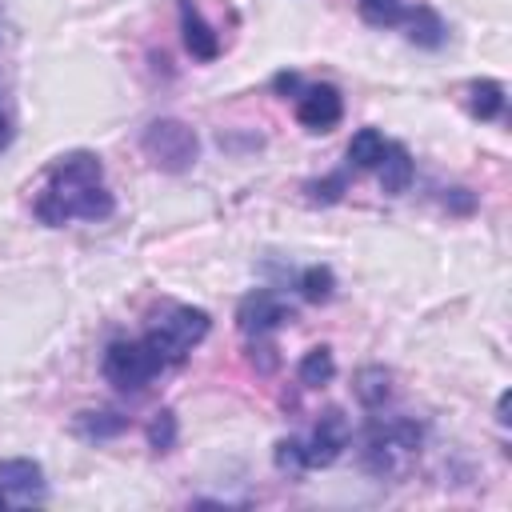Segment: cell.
Listing matches in <instances>:
<instances>
[{
  "label": "cell",
  "instance_id": "11",
  "mask_svg": "<svg viewBox=\"0 0 512 512\" xmlns=\"http://www.w3.org/2000/svg\"><path fill=\"white\" fill-rule=\"evenodd\" d=\"M128 432V416L116 408H84L72 416V436H80L84 444H104Z\"/></svg>",
  "mask_w": 512,
  "mask_h": 512
},
{
  "label": "cell",
  "instance_id": "10",
  "mask_svg": "<svg viewBox=\"0 0 512 512\" xmlns=\"http://www.w3.org/2000/svg\"><path fill=\"white\" fill-rule=\"evenodd\" d=\"M180 32H184V48H188V56L192 60H216L220 56V36H216V28L200 16V8L192 4V0H180Z\"/></svg>",
  "mask_w": 512,
  "mask_h": 512
},
{
  "label": "cell",
  "instance_id": "4",
  "mask_svg": "<svg viewBox=\"0 0 512 512\" xmlns=\"http://www.w3.org/2000/svg\"><path fill=\"white\" fill-rule=\"evenodd\" d=\"M140 148H144V156L160 172H172V176L188 172L200 160V136H196V128L184 124V120H176V116L152 120L144 128V136H140Z\"/></svg>",
  "mask_w": 512,
  "mask_h": 512
},
{
  "label": "cell",
  "instance_id": "19",
  "mask_svg": "<svg viewBox=\"0 0 512 512\" xmlns=\"http://www.w3.org/2000/svg\"><path fill=\"white\" fill-rule=\"evenodd\" d=\"M176 436H180L176 412H172V408H160V412H152V420H148V448L164 456V452H172V448H176Z\"/></svg>",
  "mask_w": 512,
  "mask_h": 512
},
{
  "label": "cell",
  "instance_id": "12",
  "mask_svg": "<svg viewBox=\"0 0 512 512\" xmlns=\"http://www.w3.org/2000/svg\"><path fill=\"white\" fill-rule=\"evenodd\" d=\"M404 36L416 44V48H428V52H436V48H444V40H448V24L440 20V12L436 8H428V4H416V8H404Z\"/></svg>",
  "mask_w": 512,
  "mask_h": 512
},
{
  "label": "cell",
  "instance_id": "24",
  "mask_svg": "<svg viewBox=\"0 0 512 512\" xmlns=\"http://www.w3.org/2000/svg\"><path fill=\"white\" fill-rule=\"evenodd\" d=\"M12 144V120H8V112H4V104H0V152Z\"/></svg>",
  "mask_w": 512,
  "mask_h": 512
},
{
  "label": "cell",
  "instance_id": "21",
  "mask_svg": "<svg viewBox=\"0 0 512 512\" xmlns=\"http://www.w3.org/2000/svg\"><path fill=\"white\" fill-rule=\"evenodd\" d=\"M344 188H348L344 172H332V176H324V180H308V184H304L308 204H336V200L344 196Z\"/></svg>",
  "mask_w": 512,
  "mask_h": 512
},
{
  "label": "cell",
  "instance_id": "9",
  "mask_svg": "<svg viewBox=\"0 0 512 512\" xmlns=\"http://www.w3.org/2000/svg\"><path fill=\"white\" fill-rule=\"evenodd\" d=\"M344 116V100H340V88L332 84H308L296 92V120L308 128V132H332Z\"/></svg>",
  "mask_w": 512,
  "mask_h": 512
},
{
  "label": "cell",
  "instance_id": "8",
  "mask_svg": "<svg viewBox=\"0 0 512 512\" xmlns=\"http://www.w3.org/2000/svg\"><path fill=\"white\" fill-rule=\"evenodd\" d=\"M0 492L8 504H44L48 500V480L44 468L28 456H8L0 460Z\"/></svg>",
  "mask_w": 512,
  "mask_h": 512
},
{
  "label": "cell",
  "instance_id": "6",
  "mask_svg": "<svg viewBox=\"0 0 512 512\" xmlns=\"http://www.w3.org/2000/svg\"><path fill=\"white\" fill-rule=\"evenodd\" d=\"M292 320H296V312L276 288H256L236 304V328L248 340H264V336H272L276 328H284Z\"/></svg>",
  "mask_w": 512,
  "mask_h": 512
},
{
  "label": "cell",
  "instance_id": "26",
  "mask_svg": "<svg viewBox=\"0 0 512 512\" xmlns=\"http://www.w3.org/2000/svg\"><path fill=\"white\" fill-rule=\"evenodd\" d=\"M0 508H8V496H4V492H0Z\"/></svg>",
  "mask_w": 512,
  "mask_h": 512
},
{
  "label": "cell",
  "instance_id": "17",
  "mask_svg": "<svg viewBox=\"0 0 512 512\" xmlns=\"http://www.w3.org/2000/svg\"><path fill=\"white\" fill-rule=\"evenodd\" d=\"M356 400L364 404V408H380L388 396H392V372L388 368H380V364H364L360 372H356Z\"/></svg>",
  "mask_w": 512,
  "mask_h": 512
},
{
  "label": "cell",
  "instance_id": "22",
  "mask_svg": "<svg viewBox=\"0 0 512 512\" xmlns=\"http://www.w3.org/2000/svg\"><path fill=\"white\" fill-rule=\"evenodd\" d=\"M276 468H280V472H288V476L308 472V464H304V440H296V436L276 440Z\"/></svg>",
  "mask_w": 512,
  "mask_h": 512
},
{
  "label": "cell",
  "instance_id": "25",
  "mask_svg": "<svg viewBox=\"0 0 512 512\" xmlns=\"http://www.w3.org/2000/svg\"><path fill=\"white\" fill-rule=\"evenodd\" d=\"M496 420H500V428H508V392H500V400H496Z\"/></svg>",
  "mask_w": 512,
  "mask_h": 512
},
{
  "label": "cell",
  "instance_id": "7",
  "mask_svg": "<svg viewBox=\"0 0 512 512\" xmlns=\"http://www.w3.org/2000/svg\"><path fill=\"white\" fill-rule=\"evenodd\" d=\"M348 440H352V424H348L344 408H324L320 420H316V428H312V436L304 440V464H308V468H328V464H336V460L344 456Z\"/></svg>",
  "mask_w": 512,
  "mask_h": 512
},
{
  "label": "cell",
  "instance_id": "1",
  "mask_svg": "<svg viewBox=\"0 0 512 512\" xmlns=\"http://www.w3.org/2000/svg\"><path fill=\"white\" fill-rule=\"evenodd\" d=\"M112 208L116 200L104 188V164L88 148L56 156L44 172V192L32 204L36 220L48 228H64L68 220H108Z\"/></svg>",
  "mask_w": 512,
  "mask_h": 512
},
{
  "label": "cell",
  "instance_id": "23",
  "mask_svg": "<svg viewBox=\"0 0 512 512\" xmlns=\"http://www.w3.org/2000/svg\"><path fill=\"white\" fill-rule=\"evenodd\" d=\"M272 88H276L280 96H296L304 84H300V72H276V76H272Z\"/></svg>",
  "mask_w": 512,
  "mask_h": 512
},
{
  "label": "cell",
  "instance_id": "13",
  "mask_svg": "<svg viewBox=\"0 0 512 512\" xmlns=\"http://www.w3.org/2000/svg\"><path fill=\"white\" fill-rule=\"evenodd\" d=\"M376 168H380V188H384L388 196L408 192V184H412V176H416V160H412V152H408L404 144H392V140H388L384 160H380Z\"/></svg>",
  "mask_w": 512,
  "mask_h": 512
},
{
  "label": "cell",
  "instance_id": "14",
  "mask_svg": "<svg viewBox=\"0 0 512 512\" xmlns=\"http://www.w3.org/2000/svg\"><path fill=\"white\" fill-rule=\"evenodd\" d=\"M468 112L476 116V120H500L504 116V84L500 80H492V76H484V80H472L468 84Z\"/></svg>",
  "mask_w": 512,
  "mask_h": 512
},
{
  "label": "cell",
  "instance_id": "16",
  "mask_svg": "<svg viewBox=\"0 0 512 512\" xmlns=\"http://www.w3.org/2000/svg\"><path fill=\"white\" fill-rule=\"evenodd\" d=\"M332 376H336V360H332V348H328V344L308 348V352L300 356V364H296V380H300L304 388H324Z\"/></svg>",
  "mask_w": 512,
  "mask_h": 512
},
{
  "label": "cell",
  "instance_id": "5",
  "mask_svg": "<svg viewBox=\"0 0 512 512\" xmlns=\"http://www.w3.org/2000/svg\"><path fill=\"white\" fill-rule=\"evenodd\" d=\"M100 372L116 392H144L164 372V360L144 336L140 340H112L104 348Z\"/></svg>",
  "mask_w": 512,
  "mask_h": 512
},
{
  "label": "cell",
  "instance_id": "18",
  "mask_svg": "<svg viewBox=\"0 0 512 512\" xmlns=\"http://www.w3.org/2000/svg\"><path fill=\"white\" fill-rule=\"evenodd\" d=\"M296 288H300L304 300H312V304H328L332 292H336V272H332L328 264H308V268L300 272Z\"/></svg>",
  "mask_w": 512,
  "mask_h": 512
},
{
  "label": "cell",
  "instance_id": "20",
  "mask_svg": "<svg viewBox=\"0 0 512 512\" xmlns=\"http://www.w3.org/2000/svg\"><path fill=\"white\" fill-rule=\"evenodd\" d=\"M360 8V20L372 24V28H396L404 20V0H356Z\"/></svg>",
  "mask_w": 512,
  "mask_h": 512
},
{
  "label": "cell",
  "instance_id": "2",
  "mask_svg": "<svg viewBox=\"0 0 512 512\" xmlns=\"http://www.w3.org/2000/svg\"><path fill=\"white\" fill-rule=\"evenodd\" d=\"M424 444V424L412 416H372L360 432V464L372 476H396L404 468V460H412Z\"/></svg>",
  "mask_w": 512,
  "mask_h": 512
},
{
  "label": "cell",
  "instance_id": "3",
  "mask_svg": "<svg viewBox=\"0 0 512 512\" xmlns=\"http://www.w3.org/2000/svg\"><path fill=\"white\" fill-rule=\"evenodd\" d=\"M208 328H212V316H208L204 308H192V304H164V308L152 316L144 340L160 352V360H164V368H168V364H180V360L208 336Z\"/></svg>",
  "mask_w": 512,
  "mask_h": 512
},
{
  "label": "cell",
  "instance_id": "15",
  "mask_svg": "<svg viewBox=\"0 0 512 512\" xmlns=\"http://www.w3.org/2000/svg\"><path fill=\"white\" fill-rule=\"evenodd\" d=\"M384 148H388V140H384L380 128H360V132H352V140H348V164H352L356 172H368V168H376V164L384 160Z\"/></svg>",
  "mask_w": 512,
  "mask_h": 512
}]
</instances>
